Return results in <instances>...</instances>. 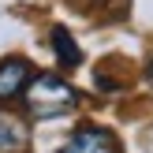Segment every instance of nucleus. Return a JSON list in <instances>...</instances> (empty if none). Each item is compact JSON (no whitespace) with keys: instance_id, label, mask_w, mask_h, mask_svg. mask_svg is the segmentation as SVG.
<instances>
[{"instance_id":"obj_1","label":"nucleus","mask_w":153,"mask_h":153,"mask_svg":"<svg viewBox=\"0 0 153 153\" xmlns=\"http://www.w3.org/2000/svg\"><path fill=\"white\" fill-rule=\"evenodd\" d=\"M22 101H26L30 116H37V120H56V116L75 112L82 97H79V90H75L71 82H64L60 75H37V79H30Z\"/></svg>"},{"instance_id":"obj_2","label":"nucleus","mask_w":153,"mask_h":153,"mask_svg":"<svg viewBox=\"0 0 153 153\" xmlns=\"http://www.w3.org/2000/svg\"><path fill=\"white\" fill-rule=\"evenodd\" d=\"M60 153H120V142L105 127H79L71 138L64 142Z\"/></svg>"},{"instance_id":"obj_3","label":"nucleus","mask_w":153,"mask_h":153,"mask_svg":"<svg viewBox=\"0 0 153 153\" xmlns=\"http://www.w3.org/2000/svg\"><path fill=\"white\" fill-rule=\"evenodd\" d=\"M26 86H30V64H26V60H22V56L0 60V105L22 97Z\"/></svg>"},{"instance_id":"obj_4","label":"nucleus","mask_w":153,"mask_h":153,"mask_svg":"<svg viewBox=\"0 0 153 153\" xmlns=\"http://www.w3.org/2000/svg\"><path fill=\"white\" fill-rule=\"evenodd\" d=\"M30 146V123L15 112L0 108V153H22Z\"/></svg>"},{"instance_id":"obj_5","label":"nucleus","mask_w":153,"mask_h":153,"mask_svg":"<svg viewBox=\"0 0 153 153\" xmlns=\"http://www.w3.org/2000/svg\"><path fill=\"white\" fill-rule=\"evenodd\" d=\"M52 52H56V60H60L64 67H79V64H82L79 45H75V37L67 34L64 26H52Z\"/></svg>"},{"instance_id":"obj_6","label":"nucleus","mask_w":153,"mask_h":153,"mask_svg":"<svg viewBox=\"0 0 153 153\" xmlns=\"http://www.w3.org/2000/svg\"><path fill=\"white\" fill-rule=\"evenodd\" d=\"M120 15H127V0H112V11H108V19H120Z\"/></svg>"},{"instance_id":"obj_7","label":"nucleus","mask_w":153,"mask_h":153,"mask_svg":"<svg viewBox=\"0 0 153 153\" xmlns=\"http://www.w3.org/2000/svg\"><path fill=\"white\" fill-rule=\"evenodd\" d=\"M71 4H79V7H86V4H90V0H71Z\"/></svg>"},{"instance_id":"obj_8","label":"nucleus","mask_w":153,"mask_h":153,"mask_svg":"<svg viewBox=\"0 0 153 153\" xmlns=\"http://www.w3.org/2000/svg\"><path fill=\"white\" fill-rule=\"evenodd\" d=\"M146 75H149V79H153V64H149V71H146Z\"/></svg>"}]
</instances>
